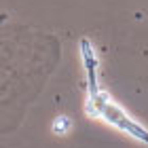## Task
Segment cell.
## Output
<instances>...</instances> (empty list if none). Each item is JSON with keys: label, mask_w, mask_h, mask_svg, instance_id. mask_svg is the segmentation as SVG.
Returning a JSON list of instances; mask_svg holds the SVG:
<instances>
[{"label": "cell", "mask_w": 148, "mask_h": 148, "mask_svg": "<svg viewBox=\"0 0 148 148\" xmlns=\"http://www.w3.org/2000/svg\"><path fill=\"white\" fill-rule=\"evenodd\" d=\"M80 53H83V64L87 72V99H85V110L91 119L104 121L106 125L114 127V129L127 133L129 138L138 140L148 146V129L140 125L133 116H129L121 106L112 99V95L99 85L97 78V55L95 49L91 47L89 40L80 42Z\"/></svg>", "instance_id": "1"}, {"label": "cell", "mask_w": 148, "mask_h": 148, "mask_svg": "<svg viewBox=\"0 0 148 148\" xmlns=\"http://www.w3.org/2000/svg\"><path fill=\"white\" fill-rule=\"evenodd\" d=\"M70 127H72V121L68 116H57L55 123H53V131H55L57 136H66V133L70 131Z\"/></svg>", "instance_id": "2"}]
</instances>
